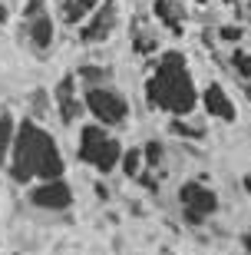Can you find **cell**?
<instances>
[{"label":"cell","mask_w":251,"mask_h":255,"mask_svg":"<svg viewBox=\"0 0 251 255\" xmlns=\"http://www.w3.org/2000/svg\"><path fill=\"white\" fill-rule=\"evenodd\" d=\"M142 156H146V166H149V169H159V166H162V156H166V149H162V142L149 139L146 146H142Z\"/></svg>","instance_id":"obj_19"},{"label":"cell","mask_w":251,"mask_h":255,"mask_svg":"<svg viewBox=\"0 0 251 255\" xmlns=\"http://www.w3.org/2000/svg\"><path fill=\"white\" fill-rule=\"evenodd\" d=\"M53 37H56V27H53V17L50 13H37V17L27 20V40L37 53H47L53 47Z\"/></svg>","instance_id":"obj_10"},{"label":"cell","mask_w":251,"mask_h":255,"mask_svg":"<svg viewBox=\"0 0 251 255\" xmlns=\"http://www.w3.org/2000/svg\"><path fill=\"white\" fill-rule=\"evenodd\" d=\"M80 80H83V86H102L112 80V70L109 66H96V63H86L80 66Z\"/></svg>","instance_id":"obj_16"},{"label":"cell","mask_w":251,"mask_h":255,"mask_svg":"<svg viewBox=\"0 0 251 255\" xmlns=\"http://www.w3.org/2000/svg\"><path fill=\"white\" fill-rule=\"evenodd\" d=\"M99 3L102 0H60V17H63V23L76 27V23H83Z\"/></svg>","instance_id":"obj_12"},{"label":"cell","mask_w":251,"mask_h":255,"mask_svg":"<svg viewBox=\"0 0 251 255\" xmlns=\"http://www.w3.org/2000/svg\"><path fill=\"white\" fill-rule=\"evenodd\" d=\"M116 27H119V10H116L112 0H102L99 7L83 20V27H80V43H89V47H93V43H106V40L116 33Z\"/></svg>","instance_id":"obj_6"},{"label":"cell","mask_w":251,"mask_h":255,"mask_svg":"<svg viewBox=\"0 0 251 255\" xmlns=\"http://www.w3.org/2000/svg\"><path fill=\"white\" fill-rule=\"evenodd\" d=\"M242 37H245V30L238 27V23H225V27H218V40H222V43H238Z\"/></svg>","instance_id":"obj_20"},{"label":"cell","mask_w":251,"mask_h":255,"mask_svg":"<svg viewBox=\"0 0 251 255\" xmlns=\"http://www.w3.org/2000/svg\"><path fill=\"white\" fill-rule=\"evenodd\" d=\"M56 110H60V123L63 126H73L76 123V116L83 113V100L76 96V80L73 76H63L60 83H56Z\"/></svg>","instance_id":"obj_8"},{"label":"cell","mask_w":251,"mask_h":255,"mask_svg":"<svg viewBox=\"0 0 251 255\" xmlns=\"http://www.w3.org/2000/svg\"><path fill=\"white\" fill-rule=\"evenodd\" d=\"M122 172L129 176V179H139V172L142 166H146V156H142V149H129V152H122Z\"/></svg>","instance_id":"obj_17"},{"label":"cell","mask_w":251,"mask_h":255,"mask_svg":"<svg viewBox=\"0 0 251 255\" xmlns=\"http://www.w3.org/2000/svg\"><path fill=\"white\" fill-rule=\"evenodd\" d=\"M146 100H149L152 110H162V113H172V116H188L195 110L198 90L192 83L185 57L178 50L162 53L152 76L146 80Z\"/></svg>","instance_id":"obj_2"},{"label":"cell","mask_w":251,"mask_h":255,"mask_svg":"<svg viewBox=\"0 0 251 255\" xmlns=\"http://www.w3.org/2000/svg\"><path fill=\"white\" fill-rule=\"evenodd\" d=\"M242 246H245V249H248V252H251V232H248V236L242 239Z\"/></svg>","instance_id":"obj_25"},{"label":"cell","mask_w":251,"mask_h":255,"mask_svg":"<svg viewBox=\"0 0 251 255\" xmlns=\"http://www.w3.org/2000/svg\"><path fill=\"white\" fill-rule=\"evenodd\" d=\"M245 96H248V100H251V80H248V83H245Z\"/></svg>","instance_id":"obj_26"},{"label":"cell","mask_w":251,"mask_h":255,"mask_svg":"<svg viewBox=\"0 0 251 255\" xmlns=\"http://www.w3.org/2000/svg\"><path fill=\"white\" fill-rule=\"evenodd\" d=\"M178 202H182V216H185L188 226H202L218 209V196L212 189H205L202 182H185L178 189Z\"/></svg>","instance_id":"obj_5"},{"label":"cell","mask_w":251,"mask_h":255,"mask_svg":"<svg viewBox=\"0 0 251 255\" xmlns=\"http://www.w3.org/2000/svg\"><path fill=\"white\" fill-rule=\"evenodd\" d=\"M30 202H33L37 209L63 212V209L73 206V189H70L60 176H56V179H40L37 189H30Z\"/></svg>","instance_id":"obj_7"},{"label":"cell","mask_w":251,"mask_h":255,"mask_svg":"<svg viewBox=\"0 0 251 255\" xmlns=\"http://www.w3.org/2000/svg\"><path fill=\"white\" fill-rule=\"evenodd\" d=\"M80 159L96 172H112L116 166L122 162V146L116 136L106 132L102 123H93V126H83L80 129Z\"/></svg>","instance_id":"obj_3"},{"label":"cell","mask_w":251,"mask_h":255,"mask_svg":"<svg viewBox=\"0 0 251 255\" xmlns=\"http://www.w3.org/2000/svg\"><path fill=\"white\" fill-rule=\"evenodd\" d=\"M152 13H156L159 23H166L168 33H182L185 27V3H178V0H152Z\"/></svg>","instance_id":"obj_11"},{"label":"cell","mask_w":251,"mask_h":255,"mask_svg":"<svg viewBox=\"0 0 251 255\" xmlns=\"http://www.w3.org/2000/svg\"><path fill=\"white\" fill-rule=\"evenodd\" d=\"M132 50H136L139 57H146V53H156V50H159L156 30H149L142 20H136V27H132Z\"/></svg>","instance_id":"obj_13"},{"label":"cell","mask_w":251,"mask_h":255,"mask_svg":"<svg viewBox=\"0 0 251 255\" xmlns=\"http://www.w3.org/2000/svg\"><path fill=\"white\" fill-rule=\"evenodd\" d=\"M37 13H47V0H27L23 3V17H37Z\"/></svg>","instance_id":"obj_22"},{"label":"cell","mask_w":251,"mask_h":255,"mask_svg":"<svg viewBox=\"0 0 251 255\" xmlns=\"http://www.w3.org/2000/svg\"><path fill=\"white\" fill-rule=\"evenodd\" d=\"M228 63H232V70L242 76V80H251V53H248V50L235 47L232 57H228Z\"/></svg>","instance_id":"obj_18"},{"label":"cell","mask_w":251,"mask_h":255,"mask_svg":"<svg viewBox=\"0 0 251 255\" xmlns=\"http://www.w3.org/2000/svg\"><path fill=\"white\" fill-rule=\"evenodd\" d=\"M202 106L205 113L215 116V120H222V123H235V116H238V110H235V103L228 100V93H225L218 83H208L202 93Z\"/></svg>","instance_id":"obj_9"},{"label":"cell","mask_w":251,"mask_h":255,"mask_svg":"<svg viewBox=\"0 0 251 255\" xmlns=\"http://www.w3.org/2000/svg\"><path fill=\"white\" fill-rule=\"evenodd\" d=\"M10 20V10H7V3H0V27Z\"/></svg>","instance_id":"obj_24"},{"label":"cell","mask_w":251,"mask_h":255,"mask_svg":"<svg viewBox=\"0 0 251 255\" xmlns=\"http://www.w3.org/2000/svg\"><path fill=\"white\" fill-rule=\"evenodd\" d=\"M96 199H102V202H106V199H109V189H106V186H102V182H99V186H96Z\"/></svg>","instance_id":"obj_23"},{"label":"cell","mask_w":251,"mask_h":255,"mask_svg":"<svg viewBox=\"0 0 251 255\" xmlns=\"http://www.w3.org/2000/svg\"><path fill=\"white\" fill-rule=\"evenodd\" d=\"M13 136H17V126H13L10 113H0V166L7 162L10 149H13Z\"/></svg>","instance_id":"obj_15"},{"label":"cell","mask_w":251,"mask_h":255,"mask_svg":"<svg viewBox=\"0 0 251 255\" xmlns=\"http://www.w3.org/2000/svg\"><path fill=\"white\" fill-rule=\"evenodd\" d=\"M63 172V156L60 146L53 142L43 126L33 120H23L13 136V149H10V176L13 182H33V179H56Z\"/></svg>","instance_id":"obj_1"},{"label":"cell","mask_w":251,"mask_h":255,"mask_svg":"<svg viewBox=\"0 0 251 255\" xmlns=\"http://www.w3.org/2000/svg\"><path fill=\"white\" fill-rule=\"evenodd\" d=\"M168 132L178 136V139H192V142L205 139V129H202V126H195V123H188L185 116H175V120L168 123Z\"/></svg>","instance_id":"obj_14"},{"label":"cell","mask_w":251,"mask_h":255,"mask_svg":"<svg viewBox=\"0 0 251 255\" xmlns=\"http://www.w3.org/2000/svg\"><path fill=\"white\" fill-rule=\"evenodd\" d=\"M202 3H205V0H202Z\"/></svg>","instance_id":"obj_27"},{"label":"cell","mask_w":251,"mask_h":255,"mask_svg":"<svg viewBox=\"0 0 251 255\" xmlns=\"http://www.w3.org/2000/svg\"><path fill=\"white\" fill-rule=\"evenodd\" d=\"M83 103L86 110L93 113L96 123L102 126H122L126 120H129V103H126V96L116 93L112 86H86L83 93Z\"/></svg>","instance_id":"obj_4"},{"label":"cell","mask_w":251,"mask_h":255,"mask_svg":"<svg viewBox=\"0 0 251 255\" xmlns=\"http://www.w3.org/2000/svg\"><path fill=\"white\" fill-rule=\"evenodd\" d=\"M30 106H33V116H47L50 113V100L43 90H37V93L30 96Z\"/></svg>","instance_id":"obj_21"}]
</instances>
